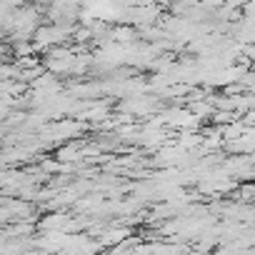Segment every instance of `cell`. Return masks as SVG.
Returning <instances> with one entry per match:
<instances>
[{"label":"cell","mask_w":255,"mask_h":255,"mask_svg":"<svg viewBox=\"0 0 255 255\" xmlns=\"http://www.w3.org/2000/svg\"><path fill=\"white\" fill-rule=\"evenodd\" d=\"M225 145H228V150H233L235 155H250V153H253V130H245L240 138L228 140Z\"/></svg>","instance_id":"cell-1"},{"label":"cell","mask_w":255,"mask_h":255,"mask_svg":"<svg viewBox=\"0 0 255 255\" xmlns=\"http://www.w3.org/2000/svg\"><path fill=\"white\" fill-rule=\"evenodd\" d=\"M110 35H113V38H120V43H130V40H135V33H133L130 28H125V25H118Z\"/></svg>","instance_id":"cell-2"}]
</instances>
